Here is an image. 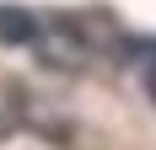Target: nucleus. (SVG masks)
Instances as JSON below:
<instances>
[{
  "mask_svg": "<svg viewBox=\"0 0 156 150\" xmlns=\"http://www.w3.org/2000/svg\"><path fill=\"white\" fill-rule=\"evenodd\" d=\"M32 48L43 54V64H59V70H81V64H86V43H81V32L70 27V22H59V27H38Z\"/></svg>",
  "mask_w": 156,
  "mask_h": 150,
  "instance_id": "f257e3e1",
  "label": "nucleus"
},
{
  "mask_svg": "<svg viewBox=\"0 0 156 150\" xmlns=\"http://www.w3.org/2000/svg\"><path fill=\"white\" fill-rule=\"evenodd\" d=\"M38 16L32 11H22V5H0V43H32L38 38Z\"/></svg>",
  "mask_w": 156,
  "mask_h": 150,
  "instance_id": "f03ea898",
  "label": "nucleus"
},
{
  "mask_svg": "<svg viewBox=\"0 0 156 150\" xmlns=\"http://www.w3.org/2000/svg\"><path fill=\"white\" fill-rule=\"evenodd\" d=\"M140 64H145V91H151V97H156V43L145 48V59H140Z\"/></svg>",
  "mask_w": 156,
  "mask_h": 150,
  "instance_id": "7ed1b4c3",
  "label": "nucleus"
}]
</instances>
